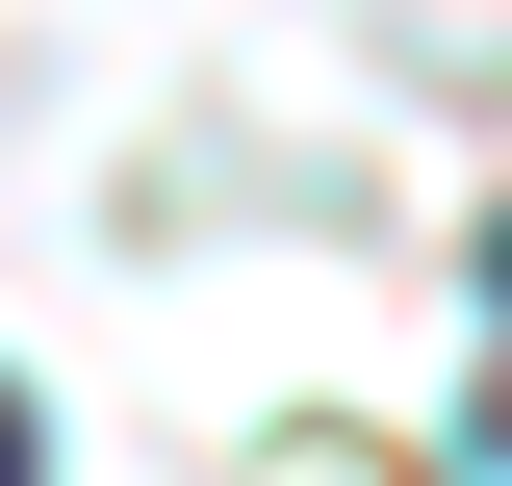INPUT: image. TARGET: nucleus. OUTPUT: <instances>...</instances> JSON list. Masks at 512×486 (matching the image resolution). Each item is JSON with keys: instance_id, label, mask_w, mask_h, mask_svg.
<instances>
[{"instance_id": "obj_1", "label": "nucleus", "mask_w": 512, "mask_h": 486, "mask_svg": "<svg viewBox=\"0 0 512 486\" xmlns=\"http://www.w3.org/2000/svg\"><path fill=\"white\" fill-rule=\"evenodd\" d=\"M0 486H52V435H26V384H0Z\"/></svg>"}]
</instances>
